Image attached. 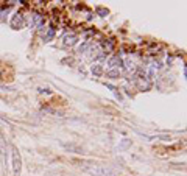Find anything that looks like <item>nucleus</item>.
<instances>
[{
  "label": "nucleus",
  "mask_w": 187,
  "mask_h": 176,
  "mask_svg": "<svg viewBox=\"0 0 187 176\" xmlns=\"http://www.w3.org/2000/svg\"><path fill=\"white\" fill-rule=\"evenodd\" d=\"M89 173H92L94 176H115L106 168H94V170H89Z\"/></svg>",
  "instance_id": "obj_1"
}]
</instances>
